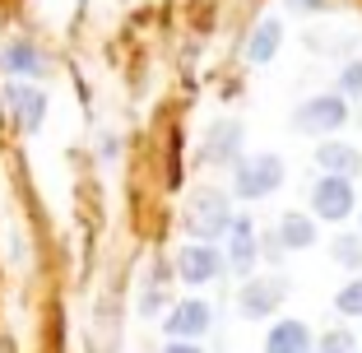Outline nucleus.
<instances>
[{
  "mask_svg": "<svg viewBox=\"0 0 362 353\" xmlns=\"http://www.w3.org/2000/svg\"><path fill=\"white\" fill-rule=\"evenodd\" d=\"M233 219H237L233 200H228V191H218V186L191 191V200L181 209V224H186V233H191L195 242H218V237H228Z\"/></svg>",
  "mask_w": 362,
  "mask_h": 353,
  "instance_id": "1",
  "label": "nucleus"
},
{
  "mask_svg": "<svg viewBox=\"0 0 362 353\" xmlns=\"http://www.w3.org/2000/svg\"><path fill=\"white\" fill-rule=\"evenodd\" d=\"M284 158L269 149L260 154H242V158L233 163V195L237 200H269V195L284 186Z\"/></svg>",
  "mask_w": 362,
  "mask_h": 353,
  "instance_id": "2",
  "label": "nucleus"
},
{
  "mask_svg": "<svg viewBox=\"0 0 362 353\" xmlns=\"http://www.w3.org/2000/svg\"><path fill=\"white\" fill-rule=\"evenodd\" d=\"M349 98L344 93H316V98H307V103H298L293 108V117H288V126L298 130V135H316V139H325V135H334L339 126H349Z\"/></svg>",
  "mask_w": 362,
  "mask_h": 353,
  "instance_id": "3",
  "label": "nucleus"
},
{
  "mask_svg": "<svg viewBox=\"0 0 362 353\" xmlns=\"http://www.w3.org/2000/svg\"><path fill=\"white\" fill-rule=\"evenodd\" d=\"M284 298H288L284 274H256V279H246L242 293H237V311H242L246 321H265V316H274L284 307Z\"/></svg>",
  "mask_w": 362,
  "mask_h": 353,
  "instance_id": "4",
  "label": "nucleus"
},
{
  "mask_svg": "<svg viewBox=\"0 0 362 353\" xmlns=\"http://www.w3.org/2000/svg\"><path fill=\"white\" fill-rule=\"evenodd\" d=\"M353 209H358L353 177H334V172H325V177L311 186V214H316V219H325V224H344Z\"/></svg>",
  "mask_w": 362,
  "mask_h": 353,
  "instance_id": "5",
  "label": "nucleus"
},
{
  "mask_svg": "<svg viewBox=\"0 0 362 353\" xmlns=\"http://www.w3.org/2000/svg\"><path fill=\"white\" fill-rule=\"evenodd\" d=\"M223 270H228V260L218 256V246H214V242H186L177 251V279H181V284H191V289L214 284Z\"/></svg>",
  "mask_w": 362,
  "mask_h": 353,
  "instance_id": "6",
  "label": "nucleus"
},
{
  "mask_svg": "<svg viewBox=\"0 0 362 353\" xmlns=\"http://www.w3.org/2000/svg\"><path fill=\"white\" fill-rule=\"evenodd\" d=\"M242 144H246V126L237 117H218L209 130H204L200 158L209 163V168H233V163L242 158Z\"/></svg>",
  "mask_w": 362,
  "mask_h": 353,
  "instance_id": "7",
  "label": "nucleus"
},
{
  "mask_svg": "<svg viewBox=\"0 0 362 353\" xmlns=\"http://www.w3.org/2000/svg\"><path fill=\"white\" fill-rule=\"evenodd\" d=\"M209 325H214V307L204 298H181V302H172V311L163 316L168 340H200Z\"/></svg>",
  "mask_w": 362,
  "mask_h": 353,
  "instance_id": "8",
  "label": "nucleus"
},
{
  "mask_svg": "<svg viewBox=\"0 0 362 353\" xmlns=\"http://www.w3.org/2000/svg\"><path fill=\"white\" fill-rule=\"evenodd\" d=\"M256 251H260L256 224H251L246 214H237L233 228H228V265H233L237 274H251V270H256Z\"/></svg>",
  "mask_w": 362,
  "mask_h": 353,
  "instance_id": "9",
  "label": "nucleus"
},
{
  "mask_svg": "<svg viewBox=\"0 0 362 353\" xmlns=\"http://www.w3.org/2000/svg\"><path fill=\"white\" fill-rule=\"evenodd\" d=\"M5 103L14 108V121H19V130H42L47 121V93L42 88H33V84H10L5 88Z\"/></svg>",
  "mask_w": 362,
  "mask_h": 353,
  "instance_id": "10",
  "label": "nucleus"
},
{
  "mask_svg": "<svg viewBox=\"0 0 362 353\" xmlns=\"http://www.w3.org/2000/svg\"><path fill=\"white\" fill-rule=\"evenodd\" d=\"M316 340H311V325L298 321V316H284V321L269 325L265 335V353H311Z\"/></svg>",
  "mask_w": 362,
  "mask_h": 353,
  "instance_id": "11",
  "label": "nucleus"
},
{
  "mask_svg": "<svg viewBox=\"0 0 362 353\" xmlns=\"http://www.w3.org/2000/svg\"><path fill=\"white\" fill-rule=\"evenodd\" d=\"M316 168L334 172V177H358L362 172V154L353 149V144H344V139L325 135V144H316Z\"/></svg>",
  "mask_w": 362,
  "mask_h": 353,
  "instance_id": "12",
  "label": "nucleus"
},
{
  "mask_svg": "<svg viewBox=\"0 0 362 353\" xmlns=\"http://www.w3.org/2000/svg\"><path fill=\"white\" fill-rule=\"evenodd\" d=\"M279 47H284V23L279 19H260L256 28H251V37H246V61L251 65H269L279 56Z\"/></svg>",
  "mask_w": 362,
  "mask_h": 353,
  "instance_id": "13",
  "label": "nucleus"
},
{
  "mask_svg": "<svg viewBox=\"0 0 362 353\" xmlns=\"http://www.w3.org/2000/svg\"><path fill=\"white\" fill-rule=\"evenodd\" d=\"M279 246H284V251H311V246H316V219L311 214H298V209H288L284 219H279Z\"/></svg>",
  "mask_w": 362,
  "mask_h": 353,
  "instance_id": "14",
  "label": "nucleus"
},
{
  "mask_svg": "<svg viewBox=\"0 0 362 353\" xmlns=\"http://www.w3.org/2000/svg\"><path fill=\"white\" fill-rule=\"evenodd\" d=\"M0 65H5L10 75H28V79L47 75V56L37 52L33 42H10L5 52H0Z\"/></svg>",
  "mask_w": 362,
  "mask_h": 353,
  "instance_id": "15",
  "label": "nucleus"
},
{
  "mask_svg": "<svg viewBox=\"0 0 362 353\" xmlns=\"http://www.w3.org/2000/svg\"><path fill=\"white\" fill-rule=\"evenodd\" d=\"M330 260L353 274H362V233H334L330 237Z\"/></svg>",
  "mask_w": 362,
  "mask_h": 353,
  "instance_id": "16",
  "label": "nucleus"
},
{
  "mask_svg": "<svg viewBox=\"0 0 362 353\" xmlns=\"http://www.w3.org/2000/svg\"><path fill=\"white\" fill-rule=\"evenodd\" d=\"M316 353H362V340L353 330H325L316 340Z\"/></svg>",
  "mask_w": 362,
  "mask_h": 353,
  "instance_id": "17",
  "label": "nucleus"
},
{
  "mask_svg": "<svg viewBox=\"0 0 362 353\" xmlns=\"http://www.w3.org/2000/svg\"><path fill=\"white\" fill-rule=\"evenodd\" d=\"M334 311L339 316H362V274H353L339 293H334Z\"/></svg>",
  "mask_w": 362,
  "mask_h": 353,
  "instance_id": "18",
  "label": "nucleus"
},
{
  "mask_svg": "<svg viewBox=\"0 0 362 353\" xmlns=\"http://www.w3.org/2000/svg\"><path fill=\"white\" fill-rule=\"evenodd\" d=\"M339 93H344V98H358V103H362V61H349V65L339 70Z\"/></svg>",
  "mask_w": 362,
  "mask_h": 353,
  "instance_id": "19",
  "label": "nucleus"
},
{
  "mask_svg": "<svg viewBox=\"0 0 362 353\" xmlns=\"http://www.w3.org/2000/svg\"><path fill=\"white\" fill-rule=\"evenodd\" d=\"M158 307H163V289H158V279H149L139 289V316H158Z\"/></svg>",
  "mask_w": 362,
  "mask_h": 353,
  "instance_id": "20",
  "label": "nucleus"
},
{
  "mask_svg": "<svg viewBox=\"0 0 362 353\" xmlns=\"http://www.w3.org/2000/svg\"><path fill=\"white\" fill-rule=\"evenodd\" d=\"M288 10L293 14H320V10H330V0H288Z\"/></svg>",
  "mask_w": 362,
  "mask_h": 353,
  "instance_id": "21",
  "label": "nucleus"
},
{
  "mask_svg": "<svg viewBox=\"0 0 362 353\" xmlns=\"http://www.w3.org/2000/svg\"><path fill=\"white\" fill-rule=\"evenodd\" d=\"M163 353H204V349L195 340H168V349H163Z\"/></svg>",
  "mask_w": 362,
  "mask_h": 353,
  "instance_id": "22",
  "label": "nucleus"
},
{
  "mask_svg": "<svg viewBox=\"0 0 362 353\" xmlns=\"http://www.w3.org/2000/svg\"><path fill=\"white\" fill-rule=\"evenodd\" d=\"M358 126H362V112H358Z\"/></svg>",
  "mask_w": 362,
  "mask_h": 353,
  "instance_id": "23",
  "label": "nucleus"
},
{
  "mask_svg": "<svg viewBox=\"0 0 362 353\" xmlns=\"http://www.w3.org/2000/svg\"><path fill=\"white\" fill-rule=\"evenodd\" d=\"M311 353H316V349H311Z\"/></svg>",
  "mask_w": 362,
  "mask_h": 353,
  "instance_id": "24",
  "label": "nucleus"
}]
</instances>
